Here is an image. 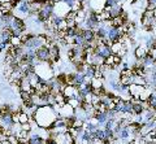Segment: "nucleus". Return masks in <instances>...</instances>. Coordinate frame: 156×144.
I'll use <instances>...</instances> for the list:
<instances>
[{"instance_id":"obj_1","label":"nucleus","mask_w":156,"mask_h":144,"mask_svg":"<svg viewBox=\"0 0 156 144\" xmlns=\"http://www.w3.org/2000/svg\"><path fill=\"white\" fill-rule=\"evenodd\" d=\"M60 117L56 113V109L51 105H44V107H39L33 114V118L35 119L37 125L41 129H47L50 130L52 125L55 123L56 119Z\"/></svg>"},{"instance_id":"obj_2","label":"nucleus","mask_w":156,"mask_h":144,"mask_svg":"<svg viewBox=\"0 0 156 144\" xmlns=\"http://www.w3.org/2000/svg\"><path fill=\"white\" fill-rule=\"evenodd\" d=\"M35 73L43 81H51L53 78V73H52V68L50 62H39L35 66Z\"/></svg>"},{"instance_id":"obj_3","label":"nucleus","mask_w":156,"mask_h":144,"mask_svg":"<svg viewBox=\"0 0 156 144\" xmlns=\"http://www.w3.org/2000/svg\"><path fill=\"white\" fill-rule=\"evenodd\" d=\"M53 11H55V2L51 0H46V4L41 9V12L38 13V18L41 20V22H47L48 20H51L53 16Z\"/></svg>"},{"instance_id":"obj_4","label":"nucleus","mask_w":156,"mask_h":144,"mask_svg":"<svg viewBox=\"0 0 156 144\" xmlns=\"http://www.w3.org/2000/svg\"><path fill=\"white\" fill-rule=\"evenodd\" d=\"M70 11H72V9L66 5V3L64 2V0H60V2L55 3V11H53V16L65 18Z\"/></svg>"},{"instance_id":"obj_5","label":"nucleus","mask_w":156,"mask_h":144,"mask_svg":"<svg viewBox=\"0 0 156 144\" xmlns=\"http://www.w3.org/2000/svg\"><path fill=\"white\" fill-rule=\"evenodd\" d=\"M37 57L41 62H50L51 61V52H50V47H42L37 50Z\"/></svg>"},{"instance_id":"obj_6","label":"nucleus","mask_w":156,"mask_h":144,"mask_svg":"<svg viewBox=\"0 0 156 144\" xmlns=\"http://www.w3.org/2000/svg\"><path fill=\"white\" fill-rule=\"evenodd\" d=\"M95 53L98 56H100L101 59H108L109 56H112L113 53H112V50H111V47L109 46H105L103 44V42H101V44H99L96 48H95Z\"/></svg>"},{"instance_id":"obj_7","label":"nucleus","mask_w":156,"mask_h":144,"mask_svg":"<svg viewBox=\"0 0 156 144\" xmlns=\"http://www.w3.org/2000/svg\"><path fill=\"white\" fill-rule=\"evenodd\" d=\"M89 7L92 12L100 13L105 9V0H89Z\"/></svg>"},{"instance_id":"obj_8","label":"nucleus","mask_w":156,"mask_h":144,"mask_svg":"<svg viewBox=\"0 0 156 144\" xmlns=\"http://www.w3.org/2000/svg\"><path fill=\"white\" fill-rule=\"evenodd\" d=\"M62 94L66 98V100L69 99H77L80 96V92H78V87L77 86H66L62 91Z\"/></svg>"},{"instance_id":"obj_9","label":"nucleus","mask_w":156,"mask_h":144,"mask_svg":"<svg viewBox=\"0 0 156 144\" xmlns=\"http://www.w3.org/2000/svg\"><path fill=\"white\" fill-rule=\"evenodd\" d=\"M18 88L20 91H23V92H29V94H31L33 92V86L30 83V79L27 78V77H23V78L20 81V84H18Z\"/></svg>"},{"instance_id":"obj_10","label":"nucleus","mask_w":156,"mask_h":144,"mask_svg":"<svg viewBox=\"0 0 156 144\" xmlns=\"http://www.w3.org/2000/svg\"><path fill=\"white\" fill-rule=\"evenodd\" d=\"M74 114V108L70 107L69 104H65V105H62V107L58 109V116H60L61 118H66V117H70Z\"/></svg>"},{"instance_id":"obj_11","label":"nucleus","mask_w":156,"mask_h":144,"mask_svg":"<svg viewBox=\"0 0 156 144\" xmlns=\"http://www.w3.org/2000/svg\"><path fill=\"white\" fill-rule=\"evenodd\" d=\"M82 35H83L86 43H90L92 44L95 40H96V36H95V31L94 30H90V29H82Z\"/></svg>"},{"instance_id":"obj_12","label":"nucleus","mask_w":156,"mask_h":144,"mask_svg":"<svg viewBox=\"0 0 156 144\" xmlns=\"http://www.w3.org/2000/svg\"><path fill=\"white\" fill-rule=\"evenodd\" d=\"M105 9L109 12V16L111 18H117V17H121L124 14V11H122V7L120 5H115V7H112V8H108V7H105Z\"/></svg>"},{"instance_id":"obj_13","label":"nucleus","mask_w":156,"mask_h":144,"mask_svg":"<svg viewBox=\"0 0 156 144\" xmlns=\"http://www.w3.org/2000/svg\"><path fill=\"white\" fill-rule=\"evenodd\" d=\"M12 30L11 29H3L2 31H0V42L5 43V44H9L11 43V39H12Z\"/></svg>"},{"instance_id":"obj_14","label":"nucleus","mask_w":156,"mask_h":144,"mask_svg":"<svg viewBox=\"0 0 156 144\" xmlns=\"http://www.w3.org/2000/svg\"><path fill=\"white\" fill-rule=\"evenodd\" d=\"M124 116H131L133 114V101L131 100H124V104H122V109H121V112Z\"/></svg>"},{"instance_id":"obj_15","label":"nucleus","mask_w":156,"mask_h":144,"mask_svg":"<svg viewBox=\"0 0 156 144\" xmlns=\"http://www.w3.org/2000/svg\"><path fill=\"white\" fill-rule=\"evenodd\" d=\"M17 13L22 14V16H29L30 12V2H21V4L17 7Z\"/></svg>"},{"instance_id":"obj_16","label":"nucleus","mask_w":156,"mask_h":144,"mask_svg":"<svg viewBox=\"0 0 156 144\" xmlns=\"http://www.w3.org/2000/svg\"><path fill=\"white\" fill-rule=\"evenodd\" d=\"M44 143H46V139L41 136L39 134H33L27 140V144H44Z\"/></svg>"},{"instance_id":"obj_17","label":"nucleus","mask_w":156,"mask_h":144,"mask_svg":"<svg viewBox=\"0 0 156 144\" xmlns=\"http://www.w3.org/2000/svg\"><path fill=\"white\" fill-rule=\"evenodd\" d=\"M142 64H143L147 69H150V68H152V66L156 64V59H155V57H152V55H151L150 52H148V53L146 55L144 59L142 60Z\"/></svg>"},{"instance_id":"obj_18","label":"nucleus","mask_w":156,"mask_h":144,"mask_svg":"<svg viewBox=\"0 0 156 144\" xmlns=\"http://www.w3.org/2000/svg\"><path fill=\"white\" fill-rule=\"evenodd\" d=\"M94 118L96 119V122L99 125H105V122L108 121V116H107V112H95Z\"/></svg>"},{"instance_id":"obj_19","label":"nucleus","mask_w":156,"mask_h":144,"mask_svg":"<svg viewBox=\"0 0 156 144\" xmlns=\"http://www.w3.org/2000/svg\"><path fill=\"white\" fill-rule=\"evenodd\" d=\"M94 31H95L96 39H105V38H107V27L105 26L99 25Z\"/></svg>"},{"instance_id":"obj_20","label":"nucleus","mask_w":156,"mask_h":144,"mask_svg":"<svg viewBox=\"0 0 156 144\" xmlns=\"http://www.w3.org/2000/svg\"><path fill=\"white\" fill-rule=\"evenodd\" d=\"M147 53H148V50H147V48L140 47V46H139V47H136V48H135V52H134V55H135V57H136V60H143Z\"/></svg>"},{"instance_id":"obj_21","label":"nucleus","mask_w":156,"mask_h":144,"mask_svg":"<svg viewBox=\"0 0 156 144\" xmlns=\"http://www.w3.org/2000/svg\"><path fill=\"white\" fill-rule=\"evenodd\" d=\"M130 136V129L129 127H122L120 132L116 135V139H121V140H126Z\"/></svg>"},{"instance_id":"obj_22","label":"nucleus","mask_w":156,"mask_h":144,"mask_svg":"<svg viewBox=\"0 0 156 144\" xmlns=\"http://www.w3.org/2000/svg\"><path fill=\"white\" fill-rule=\"evenodd\" d=\"M125 47H126V46H125V43H120V42H119V43H113V44L111 46L112 53H113V55H119Z\"/></svg>"},{"instance_id":"obj_23","label":"nucleus","mask_w":156,"mask_h":144,"mask_svg":"<svg viewBox=\"0 0 156 144\" xmlns=\"http://www.w3.org/2000/svg\"><path fill=\"white\" fill-rule=\"evenodd\" d=\"M147 104L151 109L156 112V91H152V92H151L150 98L147 99Z\"/></svg>"},{"instance_id":"obj_24","label":"nucleus","mask_w":156,"mask_h":144,"mask_svg":"<svg viewBox=\"0 0 156 144\" xmlns=\"http://www.w3.org/2000/svg\"><path fill=\"white\" fill-rule=\"evenodd\" d=\"M90 84L92 90H99V88H103V79L100 78H92L90 81Z\"/></svg>"},{"instance_id":"obj_25","label":"nucleus","mask_w":156,"mask_h":144,"mask_svg":"<svg viewBox=\"0 0 156 144\" xmlns=\"http://www.w3.org/2000/svg\"><path fill=\"white\" fill-rule=\"evenodd\" d=\"M146 48H147L148 51L156 48V38H154V36L147 38V39H146Z\"/></svg>"},{"instance_id":"obj_26","label":"nucleus","mask_w":156,"mask_h":144,"mask_svg":"<svg viewBox=\"0 0 156 144\" xmlns=\"http://www.w3.org/2000/svg\"><path fill=\"white\" fill-rule=\"evenodd\" d=\"M85 43H86V40H85L83 35H82V33H80V34H77V35L74 36V44H76V46L83 47V46H85Z\"/></svg>"},{"instance_id":"obj_27","label":"nucleus","mask_w":156,"mask_h":144,"mask_svg":"<svg viewBox=\"0 0 156 144\" xmlns=\"http://www.w3.org/2000/svg\"><path fill=\"white\" fill-rule=\"evenodd\" d=\"M12 47H23L22 46V42H21V38L20 36H12L11 43H9Z\"/></svg>"},{"instance_id":"obj_28","label":"nucleus","mask_w":156,"mask_h":144,"mask_svg":"<svg viewBox=\"0 0 156 144\" xmlns=\"http://www.w3.org/2000/svg\"><path fill=\"white\" fill-rule=\"evenodd\" d=\"M7 140L9 144H21L20 143V139L17 135H14V134H12V135H8L7 136Z\"/></svg>"},{"instance_id":"obj_29","label":"nucleus","mask_w":156,"mask_h":144,"mask_svg":"<svg viewBox=\"0 0 156 144\" xmlns=\"http://www.w3.org/2000/svg\"><path fill=\"white\" fill-rule=\"evenodd\" d=\"M21 99H22V103L33 101V100H31V94H29V92H23V91H21Z\"/></svg>"},{"instance_id":"obj_30","label":"nucleus","mask_w":156,"mask_h":144,"mask_svg":"<svg viewBox=\"0 0 156 144\" xmlns=\"http://www.w3.org/2000/svg\"><path fill=\"white\" fill-rule=\"evenodd\" d=\"M68 104H69L70 107H73L74 109L81 107V103H80V100H78V99H69V100H68Z\"/></svg>"},{"instance_id":"obj_31","label":"nucleus","mask_w":156,"mask_h":144,"mask_svg":"<svg viewBox=\"0 0 156 144\" xmlns=\"http://www.w3.org/2000/svg\"><path fill=\"white\" fill-rule=\"evenodd\" d=\"M116 126V119H108L104 125V129H108V130H113Z\"/></svg>"},{"instance_id":"obj_32","label":"nucleus","mask_w":156,"mask_h":144,"mask_svg":"<svg viewBox=\"0 0 156 144\" xmlns=\"http://www.w3.org/2000/svg\"><path fill=\"white\" fill-rule=\"evenodd\" d=\"M119 4H120V0H105V7H108V8L119 5Z\"/></svg>"},{"instance_id":"obj_33","label":"nucleus","mask_w":156,"mask_h":144,"mask_svg":"<svg viewBox=\"0 0 156 144\" xmlns=\"http://www.w3.org/2000/svg\"><path fill=\"white\" fill-rule=\"evenodd\" d=\"M21 130H23V131H29L30 132L31 131V125L30 123H23V125H21Z\"/></svg>"},{"instance_id":"obj_34","label":"nucleus","mask_w":156,"mask_h":144,"mask_svg":"<svg viewBox=\"0 0 156 144\" xmlns=\"http://www.w3.org/2000/svg\"><path fill=\"white\" fill-rule=\"evenodd\" d=\"M44 144H57V142H56V140H53V139H51V138H47Z\"/></svg>"},{"instance_id":"obj_35","label":"nucleus","mask_w":156,"mask_h":144,"mask_svg":"<svg viewBox=\"0 0 156 144\" xmlns=\"http://www.w3.org/2000/svg\"><path fill=\"white\" fill-rule=\"evenodd\" d=\"M8 44H5V43H3V42H0V52H3V51H5V48H7Z\"/></svg>"},{"instance_id":"obj_36","label":"nucleus","mask_w":156,"mask_h":144,"mask_svg":"<svg viewBox=\"0 0 156 144\" xmlns=\"http://www.w3.org/2000/svg\"><path fill=\"white\" fill-rule=\"evenodd\" d=\"M3 29H4V23H3V21H2V20H0V31H2Z\"/></svg>"},{"instance_id":"obj_37","label":"nucleus","mask_w":156,"mask_h":144,"mask_svg":"<svg viewBox=\"0 0 156 144\" xmlns=\"http://www.w3.org/2000/svg\"><path fill=\"white\" fill-rule=\"evenodd\" d=\"M3 16H4V12L2 11V9H0V20H2V18H3Z\"/></svg>"},{"instance_id":"obj_38","label":"nucleus","mask_w":156,"mask_h":144,"mask_svg":"<svg viewBox=\"0 0 156 144\" xmlns=\"http://www.w3.org/2000/svg\"><path fill=\"white\" fill-rule=\"evenodd\" d=\"M154 17H155V18H156V8H155V9H154Z\"/></svg>"},{"instance_id":"obj_39","label":"nucleus","mask_w":156,"mask_h":144,"mask_svg":"<svg viewBox=\"0 0 156 144\" xmlns=\"http://www.w3.org/2000/svg\"><path fill=\"white\" fill-rule=\"evenodd\" d=\"M2 5H3V3H2V2H0V9H2Z\"/></svg>"}]
</instances>
